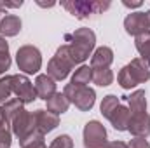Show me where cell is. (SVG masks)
<instances>
[{
  "instance_id": "32",
  "label": "cell",
  "mask_w": 150,
  "mask_h": 148,
  "mask_svg": "<svg viewBox=\"0 0 150 148\" xmlns=\"http://www.w3.org/2000/svg\"><path fill=\"white\" fill-rule=\"evenodd\" d=\"M107 148H129L127 147V143H124V141H110Z\"/></svg>"
},
{
  "instance_id": "20",
  "label": "cell",
  "mask_w": 150,
  "mask_h": 148,
  "mask_svg": "<svg viewBox=\"0 0 150 148\" xmlns=\"http://www.w3.org/2000/svg\"><path fill=\"white\" fill-rule=\"evenodd\" d=\"M89 82H93V68L87 65H80L75 73L72 75V82L74 85H87Z\"/></svg>"
},
{
  "instance_id": "22",
  "label": "cell",
  "mask_w": 150,
  "mask_h": 148,
  "mask_svg": "<svg viewBox=\"0 0 150 148\" xmlns=\"http://www.w3.org/2000/svg\"><path fill=\"white\" fill-rule=\"evenodd\" d=\"M4 111H5V115H7V118H9V124H11V120L16 117V115H19L21 111L25 110V105L18 99V98H11L7 103H4Z\"/></svg>"
},
{
  "instance_id": "1",
  "label": "cell",
  "mask_w": 150,
  "mask_h": 148,
  "mask_svg": "<svg viewBox=\"0 0 150 148\" xmlns=\"http://www.w3.org/2000/svg\"><path fill=\"white\" fill-rule=\"evenodd\" d=\"M65 40L68 42V52L74 59L75 66L82 65L89 56H93L94 45H96V33L91 28H79L74 33L65 35Z\"/></svg>"
},
{
  "instance_id": "4",
  "label": "cell",
  "mask_w": 150,
  "mask_h": 148,
  "mask_svg": "<svg viewBox=\"0 0 150 148\" xmlns=\"http://www.w3.org/2000/svg\"><path fill=\"white\" fill-rule=\"evenodd\" d=\"M61 5L77 19H87L94 14H103L108 7L110 2H100V0H70V2H61Z\"/></svg>"
},
{
  "instance_id": "25",
  "label": "cell",
  "mask_w": 150,
  "mask_h": 148,
  "mask_svg": "<svg viewBox=\"0 0 150 148\" xmlns=\"http://www.w3.org/2000/svg\"><path fill=\"white\" fill-rule=\"evenodd\" d=\"M12 94V75L0 77V105L7 103Z\"/></svg>"
},
{
  "instance_id": "24",
  "label": "cell",
  "mask_w": 150,
  "mask_h": 148,
  "mask_svg": "<svg viewBox=\"0 0 150 148\" xmlns=\"http://www.w3.org/2000/svg\"><path fill=\"white\" fill-rule=\"evenodd\" d=\"M19 147L21 148H47L45 147V140H44V134H40V132H33V134H30L28 138H25V140H21L19 141Z\"/></svg>"
},
{
  "instance_id": "12",
  "label": "cell",
  "mask_w": 150,
  "mask_h": 148,
  "mask_svg": "<svg viewBox=\"0 0 150 148\" xmlns=\"http://www.w3.org/2000/svg\"><path fill=\"white\" fill-rule=\"evenodd\" d=\"M127 131L134 136V138H149L150 136V115L149 113H142V115H131Z\"/></svg>"
},
{
  "instance_id": "17",
  "label": "cell",
  "mask_w": 150,
  "mask_h": 148,
  "mask_svg": "<svg viewBox=\"0 0 150 148\" xmlns=\"http://www.w3.org/2000/svg\"><path fill=\"white\" fill-rule=\"evenodd\" d=\"M47 111H51V113H54V115H61V113H65V111H68L70 108V101L67 99V96L63 94V92H56V94H52L47 101Z\"/></svg>"
},
{
  "instance_id": "34",
  "label": "cell",
  "mask_w": 150,
  "mask_h": 148,
  "mask_svg": "<svg viewBox=\"0 0 150 148\" xmlns=\"http://www.w3.org/2000/svg\"><path fill=\"white\" fill-rule=\"evenodd\" d=\"M126 7H129V9H134V7H142V2H127V0H124L122 2Z\"/></svg>"
},
{
  "instance_id": "8",
  "label": "cell",
  "mask_w": 150,
  "mask_h": 148,
  "mask_svg": "<svg viewBox=\"0 0 150 148\" xmlns=\"http://www.w3.org/2000/svg\"><path fill=\"white\" fill-rule=\"evenodd\" d=\"M12 94H14L23 105L33 103V101L37 99L35 85H33V82L28 78V75H25V73L12 75Z\"/></svg>"
},
{
  "instance_id": "30",
  "label": "cell",
  "mask_w": 150,
  "mask_h": 148,
  "mask_svg": "<svg viewBox=\"0 0 150 148\" xmlns=\"http://www.w3.org/2000/svg\"><path fill=\"white\" fill-rule=\"evenodd\" d=\"M23 5V2H2L0 0V7L5 11V9H18V7H21Z\"/></svg>"
},
{
  "instance_id": "15",
  "label": "cell",
  "mask_w": 150,
  "mask_h": 148,
  "mask_svg": "<svg viewBox=\"0 0 150 148\" xmlns=\"http://www.w3.org/2000/svg\"><path fill=\"white\" fill-rule=\"evenodd\" d=\"M113 63V51L107 45L98 47L91 56V68H110Z\"/></svg>"
},
{
  "instance_id": "11",
  "label": "cell",
  "mask_w": 150,
  "mask_h": 148,
  "mask_svg": "<svg viewBox=\"0 0 150 148\" xmlns=\"http://www.w3.org/2000/svg\"><path fill=\"white\" fill-rule=\"evenodd\" d=\"M33 115H35V127H37V132L44 134V136H45L47 132L54 131V129L59 125V117L54 115V113H51V111H47V110H37V111H33Z\"/></svg>"
},
{
  "instance_id": "23",
  "label": "cell",
  "mask_w": 150,
  "mask_h": 148,
  "mask_svg": "<svg viewBox=\"0 0 150 148\" xmlns=\"http://www.w3.org/2000/svg\"><path fill=\"white\" fill-rule=\"evenodd\" d=\"M119 105H120V99H119V96H115V94H108V96H105V98H103V101H101V105H100L101 115L108 118V117L112 115V111L115 110Z\"/></svg>"
},
{
  "instance_id": "2",
  "label": "cell",
  "mask_w": 150,
  "mask_h": 148,
  "mask_svg": "<svg viewBox=\"0 0 150 148\" xmlns=\"http://www.w3.org/2000/svg\"><path fill=\"white\" fill-rule=\"evenodd\" d=\"M147 80H150V68L140 58H134L131 63L120 68V72L117 75V82L122 89H133L138 84H143Z\"/></svg>"
},
{
  "instance_id": "28",
  "label": "cell",
  "mask_w": 150,
  "mask_h": 148,
  "mask_svg": "<svg viewBox=\"0 0 150 148\" xmlns=\"http://www.w3.org/2000/svg\"><path fill=\"white\" fill-rule=\"evenodd\" d=\"M11 56H9V52H2L0 54V75L5 73L9 68H11Z\"/></svg>"
},
{
  "instance_id": "6",
  "label": "cell",
  "mask_w": 150,
  "mask_h": 148,
  "mask_svg": "<svg viewBox=\"0 0 150 148\" xmlns=\"http://www.w3.org/2000/svg\"><path fill=\"white\" fill-rule=\"evenodd\" d=\"M16 63L19 72L25 75L38 73L42 68V54L35 45H21L16 52Z\"/></svg>"
},
{
  "instance_id": "16",
  "label": "cell",
  "mask_w": 150,
  "mask_h": 148,
  "mask_svg": "<svg viewBox=\"0 0 150 148\" xmlns=\"http://www.w3.org/2000/svg\"><path fill=\"white\" fill-rule=\"evenodd\" d=\"M108 120H110V124L113 125L115 131H127V125H129V120H131V111H129L127 106L119 105L112 111V115L108 117Z\"/></svg>"
},
{
  "instance_id": "36",
  "label": "cell",
  "mask_w": 150,
  "mask_h": 148,
  "mask_svg": "<svg viewBox=\"0 0 150 148\" xmlns=\"http://www.w3.org/2000/svg\"><path fill=\"white\" fill-rule=\"evenodd\" d=\"M145 16H147V23H149V28H150V11L145 12Z\"/></svg>"
},
{
  "instance_id": "26",
  "label": "cell",
  "mask_w": 150,
  "mask_h": 148,
  "mask_svg": "<svg viewBox=\"0 0 150 148\" xmlns=\"http://www.w3.org/2000/svg\"><path fill=\"white\" fill-rule=\"evenodd\" d=\"M49 148H74V140L68 134H61L51 141Z\"/></svg>"
},
{
  "instance_id": "35",
  "label": "cell",
  "mask_w": 150,
  "mask_h": 148,
  "mask_svg": "<svg viewBox=\"0 0 150 148\" xmlns=\"http://www.w3.org/2000/svg\"><path fill=\"white\" fill-rule=\"evenodd\" d=\"M5 16H7V12H5V11H4V9L0 7V23H2V19H4Z\"/></svg>"
},
{
  "instance_id": "3",
  "label": "cell",
  "mask_w": 150,
  "mask_h": 148,
  "mask_svg": "<svg viewBox=\"0 0 150 148\" xmlns=\"http://www.w3.org/2000/svg\"><path fill=\"white\" fill-rule=\"evenodd\" d=\"M74 66H75V63L72 59V56H70V52H68V45L63 44V45L58 47L56 54L49 59V63H47V75L51 78H54V80H65L70 75Z\"/></svg>"
},
{
  "instance_id": "5",
  "label": "cell",
  "mask_w": 150,
  "mask_h": 148,
  "mask_svg": "<svg viewBox=\"0 0 150 148\" xmlns=\"http://www.w3.org/2000/svg\"><path fill=\"white\" fill-rule=\"evenodd\" d=\"M63 94L70 101V105H75L80 111H89L96 103V92L89 85H74L67 84L63 89Z\"/></svg>"
},
{
  "instance_id": "29",
  "label": "cell",
  "mask_w": 150,
  "mask_h": 148,
  "mask_svg": "<svg viewBox=\"0 0 150 148\" xmlns=\"http://www.w3.org/2000/svg\"><path fill=\"white\" fill-rule=\"evenodd\" d=\"M127 147L129 148H150V143L145 138H133V140H129Z\"/></svg>"
},
{
  "instance_id": "19",
  "label": "cell",
  "mask_w": 150,
  "mask_h": 148,
  "mask_svg": "<svg viewBox=\"0 0 150 148\" xmlns=\"http://www.w3.org/2000/svg\"><path fill=\"white\" fill-rule=\"evenodd\" d=\"M134 47L140 52V59H143L150 68V30L134 37Z\"/></svg>"
},
{
  "instance_id": "27",
  "label": "cell",
  "mask_w": 150,
  "mask_h": 148,
  "mask_svg": "<svg viewBox=\"0 0 150 148\" xmlns=\"http://www.w3.org/2000/svg\"><path fill=\"white\" fill-rule=\"evenodd\" d=\"M12 143V131L9 127L0 129V148H9Z\"/></svg>"
},
{
  "instance_id": "14",
  "label": "cell",
  "mask_w": 150,
  "mask_h": 148,
  "mask_svg": "<svg viewBox=\"0 0 150 148\" xmlns=\"http://www.w3.org/2000/svg\"><path fill=\"white\" fill-rule=\"evenodd\" d=\"M127 101V108L131 111V115H142L147 113V94L143 89L134 91L131 96H124Z\"/></svg>"
},
{
  "instance_id": "10",
  "label": "cell",
  "mask_w": 150,
  "mask_h": 148,
  "mask_svg": "<svg viewBox=\"0 0 150 148\" xmlns=\"http://www.w3.org/2000/svg\"><path fill=\"white\" fill-rule=\"evenodd\" d=\"M124 28H126V33L133 35V37H138L145 32H149V23H147V16L145 12H131L126 16L124 19Z\"/></svg>"
},
{
  "instance_id": "7",
  "label": "cell",
  "mask_w": 150,
  "mask_h": 148,
  "mask_svg": "<svg viewBox=\"0 0 150 148\" xmlns=\"http://www.w3.org/2000/svg\"><path fill=\"white\" fill-rule=\"evenodd\" d=\"M84 148H107V129L100 120H89L84 125Z\"/></svg>"
},
{
  "instance_id": "18",
  "label": "cell",
  "mask_w": 150,
  "mask_h": 148,
  "mask_svg": "<svg viewBox=\"0 0 150 148\" xmlns=\"http://www.w3.org/2000/svg\"><path fill=\"white\" fill-rule=\"evenodd\" d=\"M21 32V19L16 14H7L0 23V33L4 37H16Z\"/></svg>"
},
{
  "instance_id": "9",
  "label": "cell",
  "mask_w": 150,
  "mask_h": 148,
  "mask_svg": "<svg viewBox=\"0 0 150 148\" xmlns=\"http://www.w3.org/2000/svg\"><path fill=\"white\" fill-rule=\"evenodd\" d=\"M11 129H12V134L19 141L28 138L30 134H33L37 131V127H35V115L28 110H23L19 115H16L11 120Z\"/></svg>"
},
{
  "instance_id": "13",
  "label": "cell",
  "mask_w": 150,
  "mask_h": 148,
  "mask_svg": "<svg viewBox=\"0 0 150 148\" xmlns=\"http://www.w3.org/2000/svg\"><path fill=\"white\" fill-rule=\"evenodd\" d=\"M33 85H35L37 98L44 99V101H47L52 94H56V92H58V91H56V80H54V78H51L47 73L37 75V78H35Z\"/></svg>"
},
{
  "instance_id": "31",
  "label": "cell",
  "mask_w": 150,
  "mask_h": 148,
  "mask_svg": "<svg viewBox=\"0 0 150 148\" xmlns=\"http://www.w3.org/2000/svg\"><path fill=\"white\" fill-rule=\"evenodd\" d=\"M2 127H9V118H7L4 108H0V129H2Z\"/></svg>"
},
{
  "instance_id": "33",
  "label": "cell",
  "mask_w": 150,
  "mask_h": 148,
  "mask_svg": "<svg viewBox=\"0 0 150 148\" xmlns=\"http://www.w3.org/2000/svg\"><path fill=\"white\" fill-rule=\"evenodd\" d=\"M2 52H9V44H7L5 37L0 35V54H2Z\"/></svg>"
},
{
  "instance_id": "21",
  "label": "cell",
  "mask_w": 150,
  "mask_h": 148,
  "mask_svg": "<svg viewBox=\"0 0 150 148\" xmlns=\"http://www.w3.org/2000/svg\"><path fill=\"white\" fill-rule=\"evenodd\" d=\"M93 82L100 87H107L113 82V72L110 68H93Z\"/></svg>"
}]
</instances>
